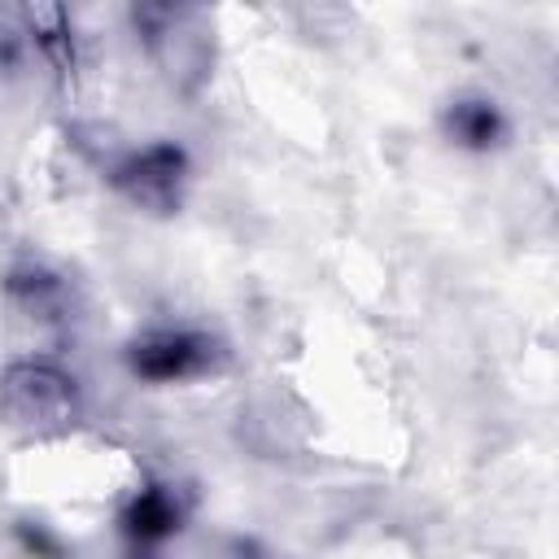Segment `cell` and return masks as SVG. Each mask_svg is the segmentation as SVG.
<instances>
[{"label":"cell","mask_w":559,"mask_h":559,"mask_svg":"<svg viewBox=\"0 0 559 559\" xmlns=\"http://www.w3.org/2000/svg\"><path fill=\"white\" fill-rule=\"evenodd\" d=\"M0 406L13 424L35 432H57L79 419V380L48 362V358H22L0 376Z\"/></svg>","instance_id":"obj_1"},{"label":"cell","mask_w":559,"mask_h":559,"mask_svg":"<svg viewBox=\"0 0 559 559\" xmlns=\"http://www.w3.org/2000/svg\"><path fill=\"white\" fill-rule=\"evenodd\" d=\"M114 188L148 214H175L183 205V188H188V153L170 140L162 144H144L135 153H127L114 166Z\"/></svg>","instance_id":"obj_2"},{"label":"cell","mask_w":559,"mask_h":559,"mask_svg":"<svg viewBox=\"0 0 559 559\" xmlns=\"http://www.w3.org/2000/svg\"><path fill=\"white\" fill-rule=\"evenodd\" d=\"M218 358H223L218 341L201 328H153L140 341H131V349H127L131 371L144 380H157V384L210 376L218 367Z\"/></svg>","instance_id":"obj_3"},{"label":"cell","mask_w":559,"mask_h":559,"mask_svg":"<svg viewBox=\"0 0 559 559\" xmlns=\"http://www.w3.org/2000/svg\"><path fill=\"white\" fill-rule=\"evenodd\" d=\"M183 515H188V507H183V493L175 485H144L122 511V533L135 546H157L170 533H179Z\"/></svg>","instance_id":"obj_4"},{"label":"cell","mask_w":559,"mask_h":559,"mask_svg":"<svg viewBox=\"0 0 559 559\" xmlns=\"http://www.w3.org/2000/svg\"><path fill=\"white\" fill-rule=\"evenodd\" d=\"M445 131H450V140H459V144H467V148H489V144L502 135V114L493 109V100L467 96V100H454V105H450Z\"/></svg>","instance_id":"obj_5"}]
</instances>
